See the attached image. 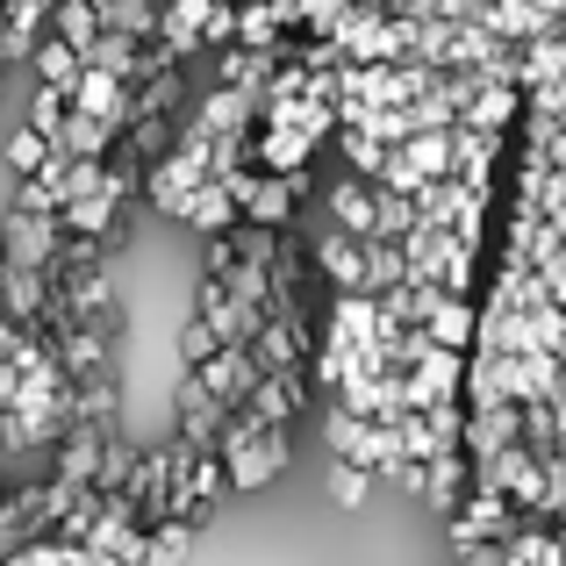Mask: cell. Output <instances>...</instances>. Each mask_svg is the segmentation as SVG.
I'll list each match as a JSON object with an SVG mask.
<instances>
[{
  "mask_svg": "<svg viewBox=\"0 0 566 566\" xmlns=\"http://www.w3.org/2000/svg\"><path fill=\"white\" fill-rule=\"evenodd\" d=\"M323 438H331V452L345 459V467H366V473H395L401 467V444H395V423H366V416L352 409H323Z\"/></svg>",
  "mask_w": 566,
  "mask_h": 566,
  "instance_id": "6da1fadb",
  "label": "cell"
},
{
  "mask_svg": "<svg viewBox=\"0 0 566 566\" xmlns=\"http://www.w3.org/2000/svg\"><path fill=\"white\" fill-rule=\"evenodd\" d=\"M201 180H208V151H201V144H166V151L144 166L137 193H144L151 208H166V216H172V208H180Z\"/></svg>",
  "mask_w": 566,
  "mask_h": 566,
  "instance_id": "7a4b0ae2",
  "label": "cell"
},
{
  "mask_svg": "<svg viewBox=\"0 0 566 566\" xmlns=\"http://www.w3.org/2000/svg\"><path fill=\"white\" fill-rule=\"evenodd\" d=\"M287 423H265L259 438L244 444V452H230L222 459V473H230V495H251V488H265V481H280L287 473Z\"/></svg>",
  "mask_w": 566,
  "mask_h": 566,
  "instance_id": "3957f363",
  "label": "cell"
},
{
  "mask_svg": "<svg viewBox=\"0 0 566 566\" xmlns=\"http://www.w3.org/2000/svg\"><path fill=\"white\" fill-rule=\"evenodd\" d=\"M524 510L510 495H488V488H467L452 502V545H473V538H516Z\"/></svg>",
  "mask_w": 566,
  "mask_h": 566,
  "instance_id": "277c9868",
  "label": "cell"
},
{
  "mask_svg": "<svg viewBox=\"0 0 566 566\" xmlns=\"http://www.w3.org/2000/svg\"><path fill=\"white\" fill-rule=\"evenodd\" d=\"M65 108L94 115V123H108L115 137H123V129H129V80H123V72H108V65H86Z\"/></svg>",
  "mask_w": 566,
  "mask_h": 566,
  "instance_id": "5b68a950",
  "label": "cell"
},
{
  "mask_svg": "<svg viewBox=\"0 0 566 566\" xmlns=\"http://www.w3.org/2000/svg\"><path fill=\"white\" fill-rule=\"evenodd\" d=\"M0 259H22V265H36V273H51V259H57V222H51V216H22V208H8Z\"/></svg>",
  "mask_w": 566,
  "mask_h": 566,
  "instance_id": "8992f818",
  "label": "cell"
},
{
  "mask_svg": "<svg viewBox=\"0 0 566 566\" xmlns=\"http://www.w3.org/2000/svg\"><path fill=\"white\" fill-rule=\"evenodd\" d=\"M516 123H524V86H502V80H488L481 94L459 108V129H488V137H510Z\"/></svg>",
  "mask_w": 566,
  "mask_h": 566,
  "instance_id": "52a82bcc",
  "label": "cell"
},
{
  "mask_svg": "<svg viewBox=\"0 0 566 566\" xmlns=\"http://www.w3.org/2000/svg\"><path fill=\"white\" fill-rule=\"evenodd\" d=\"M172 222H187V230H201V237H222V230L244 222V208L230 201V187H222V180H201L180 208H172Z\"/></svg>",
  "mask_w": 566,
  "mask_h": 566,
  "instance_id": "ba28073f",
  "label": "cell"
},
{
  "mask_svg": "<svg viewBox=\"0 0 566 566\" xmlns=\"http://www.w3.org/2000/svg\"><path fill=\"white\" fill-rule=\"evenodd\" d=\"M524 438V409L516 401H488V409H467V459H488L502 444Z\"/></svg>",
  "mask_w": 566,
  "mask_h": 566,
  "instance_id": "9c48e42d",
  "label": "cell"
},
{
  "mask_svg": "<svg viewBox=\"0 0 566 566\" xmlns=\"http://www.w3.org/2000/svg\"><path fill=\"white\" fill-rule=\"evenodd\" d=\"M101 444H108V430H94V423H80V416H72V423H65V438H57V481H72V488H94Z\"/></svg>",
  "mask_w": 566,
  "mask_h": 566,
  "instance_id": "30bf717a",
  "label": "cell"
},
{
  "mask_svg": "<svg viewBox=\"0 0 566 566\" xmlns=\"http://www.w3.org/2000/svg\"><path fill=\"white\" fill-rule=\"evenodd\" d=\"M467 488H473V459L459 452V444H444V452L423 459V502H430V510H452Z\"/></svg>",
  "mask_w": 566,
  "mask_h": 566,
  "instance_id": "8fae6325",
  "label": "cell"
},
{
  "mask_svg": "<svg viewBox=\"0 0 566 566\" xmlns=\"http://www.w3.org/2000/svg\"><path fill=\"white\" fill-rule=\"evenodd\" d=\"M409 380L423 387V401L459 395V387H467V352H452V345H423V359L409 366Z\"/></svg>",
  "mask_w": 566,
  "mask_h": 566,
  "instance_id": "7c38bea8",
  "label": "cell"
},
{
  "mask_svg": "<svg viewBox=\"0 0 566 566\" xmlns=\"http://www.w3.org/2000/svg\"><path fill=\"white\" fill-rule=\"evenodd\" d=\"M193 538H201V524H187V516H158V524L144 531L137 566H187L193 559Z\"/></svg>",
  "mask_w": 566,
  "mask_h": 566,
  "instance_id": "4fadbf2b",
  "label": "cell"
},
{
  "mask_svg": "<svg viewBox=\"0 0 566 566\" xmlns=\"http://www.w3.org/2000/svg\"><path fill=\"white\" fill-rule=\"evenodd\" d=\"M29 65H36V86H51V94H65L72 101V86H80V51H72L65 36H51V29H43L36 36V51H29Z\"/></svg>",
  "mask_w": 566,
  "mask_h": 566,
  "instance_id": "5bb4252c",
  "label": "cell"
},
{
  "mask_svg": "<svg viewBox=\"0 0 566 566\" xmlns=\"http://www.w3.org/2000/svg\"><path fill=\"white\" fill-rule=\"evenodd\" d=\"M423 331H430V345L473 352V294H444V287H438V302H430Z\"/></svg>",
  "mask_w": 566,
  "mask_h": 566,
  "instance_id": "9a60e30c",
  "label": "cell"
},
{
  "mask_svg": "<svg viewBox=\"0 0 566 566\" xmlns=\"http://www.w3.org/2000/svg\"><path fill=\"white\" fill-rule=\"evenodd\" d=\"M237 43H244V51H273V57H280L287 22L273 14V0H237Z\"/></svg>",
  "mask_w": 566,
  "mask_h": 566,
  "instance_id": "2e32d148",
  "label": "cell"
},
{
  "mask_svg": "<svg viewBox=\"0 0 566 566\" xmlns=\"http://www.w3.org/2000/svg\"><path fill=\"white\" fill-rule=\"evenodd\" d=\"M43 29H51V36H65L72 51H86V43L101 36V8H94V0H51Z\"/></svg>",
  "mask_w": 566,
  "mask_h": 566,
  "instance_id": "e0dca14e",
  "label": "cell"
},
{
  "mask_svg": "<svg viewBox=\"0 0 566 566\" xmlns=\"http://www.w3.org/2000/svg\"><path fill=\"white\" fill-rule=\"evenodd\" d=\"M331 137H337V158H345V166L359 172V180H374V172H380L387 144H374V137H359V129H331Z\"/></svg>",
  "mask_w": 566,
  "mask_h": 566,
  "instance_id": "ac0fdd59",
  "label": "cell"
},
{
  "mask_svg": "<svg viewBox=\"0 0 566 566\" xmlns=\"http://www.w3.org/2000/svg\"><path fill=\"white\" fill-rule=\"evenodd\" d=\"M395 444H401V459H416V467H423L430 452H444V444H438V430H430L423 416H395Z\"/></svg>",
  "mask_w": 566,
  "mask_h": 566,
  "instance_id": "d6986e66",
  "label": "cell"
},
{
  "mask_svg": "<svg viewBox=\"0 0 566 566\" xmlns=\"http://www.w3.org/2000/svg\"><path fill=\"white\" fill-rule=\"evenodd\" d=\"M29 129H36L43 144L65 129V94H51V86H36V101H29Z\"/></svg>",
  "mask_w": 566,
  "mask_h": 566,
  "instance_id": "ffe728a7",
  "label": "cell"
},
{
  "mask_svg": "<svg viewBox=\"0 0 566 566\" xmlns=\"http://www.w3.org/2000/svg\"><path fill=\"white\" fill-rule=\"evenodd\" d=\"M43 151H51V144H43L36 129L22 123V129L8 137V172H14V180H22V172H36V166H43Z\"/></svg>",
  "mask_w": 566,
  "mask_h": 566,
  "instance_id": "44dd1931",
  "label": "cell"
},
{
  "mask_svg": "<svg viewBox=\"0 0 566 566\" xmlns=\"http://www.w3.org/2000/svg\"><path fill=\"white\" fill-rule=\"evenodd\" d=\"M366 488H374V473H366V467H345V459L331 467V495L345 502V510H359V502H366Z\"/></svg>",
  "mask_w": 566,
  "mask_h": 566,
  "instance_id": "7402d4cb",
  "label": "cell"
},
{
  "mask_svg": "<svg viewBox=\"0 0 566 566\" xmlns=\"http://www.w3.org/2000/svg\"><path fill=\"white\" fill-rule=\"evenodd\" d=\"M222 43H237V0H216L201 22V51H222Z\"/></svg>",
  "mask_w": 566,
  "mask_h": 566,
  "instance_id": "603a6c76",
  "label": "cell"
},
{
  "mask_svg": "<svg viewBox=\"0 0 566 566\" xmlns=\"http://www.w3.org/2000/svg\"><path fill=\"white\" fill-rule=\"evenodd\" d=\"M208 352H216V331H208V323L193 316V323H187V337H180V366H201Z\"/></svg>",
  "mask_w": 566,
  "mask_h": 566,
  "instance_id": "cb8c5ba5",
  "label": "cell"
},
{
  "mask_svg": "<svg viewBox=\"0 0 566 566\" xmlns=\"http://www.w3.org/2000/svg\"><path fill=\"white\" fill-rule=\"evenodd\" d=\"M538 280H545V302L566 308V251H545V259H538Z\"/></svg>",
  "mask_w": 566,
  "mask_h": 566,
  "instance_id": "d4e9b609",
  "label": "cell"
},
{
  "mask_svg": "<svg viewBox=\"0 0 566 566\" xmlns=\"http://www.w3.org/2000/svg\"><path fill=\"white\" fill-rule=\"evenodd\" d=\"M14 401H22V366L0 359V409H14Z\"/></svg>",
  "mask_w": 566,
  "mask_h": 566,
  "instance_id": "484cf974",
  "label": "cell"
},
{
  "mask_svg": "<svg viewBox=\"0 0 566 566\" xmlns=\"http://www.w3.org/2000/svg\"><path fill=\"white\" fill-rule=\"evenodd\" d=\"M545 409H553V438H559V452H566V387H559L553 401H545Z\"/></svg>",
  "mask_w": 566,
  "mask_h": 566,
  "instance_id": "4316f807",
  "label": "cell"
},
{
  "mask_svg": "<svg viewBox=\"0 0 566 566\" xmlns=\"http://www.w3.org/2000/svg\"><path fill=\"white\" fill-rule=\"evenodd\" d=\"M545 230H553V244L566 251V201H559V208H545Z\"/></svg>",
  "mask_w": 566,
  "mask_h": 566,
  "instance_id": "83f0119b",
  "label": "cell"
},
{
  "mask_svg": "<svg viewBox=\"0 0 566 566\" xmlns=\"http://www.w3.org/2000/svg\"><path fill=\"white\" fill-rule=\"evenodd\" d=\"M14 337H22V323H14V316H0V359L14 352Z\"/></svg>",
  "mask_w": 566,
  "mask_h": 566,
  "instance_id": "f1b7e54d",
  "label": "cell"
},
{
  "mask_svg": "<svg viewBox=\"0 0 566 566\" xmlns=\"http://www.w3.org/2000/svg\"><path fill=\"white\" fill-rule=\"evenodd\" d=\"M545 158H553V172L566 180V137H559V144H553V151H545Z\"/></svg>",
  "mask_w": 566,
  "mask_h": 566,
  "instance_id": "f546056e",
  "label": "cell"
},
{
  "mask_svg": "<svg viewBox=\"0 0 566 566\" xmlns=\"http://www.w3.org/2000/svg\"><path fill=\"white\" fill-rule=\"evenodd\" d=\"M0 495H8V488H0Z\"/></svg>",
  "mask_w": 566,
  "mask_h": 566,
  "instance_id": "4dcf8cb0",
  "label": "cell"
}]
</instances>
